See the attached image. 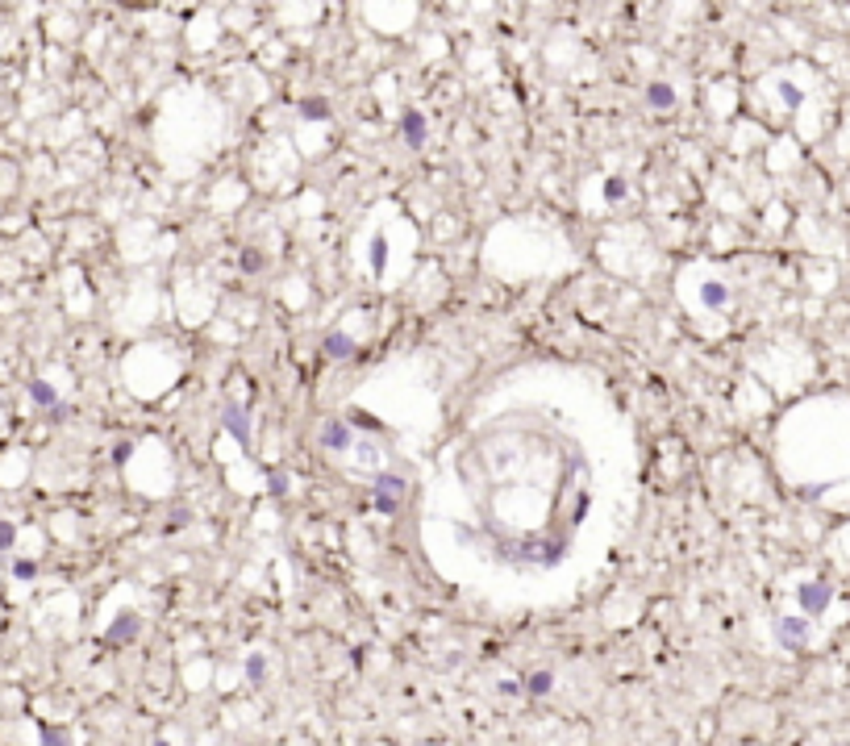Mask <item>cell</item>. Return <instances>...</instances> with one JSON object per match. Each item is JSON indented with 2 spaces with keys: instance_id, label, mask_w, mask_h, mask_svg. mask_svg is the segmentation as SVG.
<instances>
[{
  "instance_id": "6da1fadb",
  "label": "cell",
  "mask_w": 850,
  "mask_h": 746,
  "mask_svg": "<svg viewBox=\"0 0 850 746\" xmlns=\"http://www.w3.org/2000/svg\"><path fill=\"white\" fill-rule=\"evenodd\" d=\"M404 492H408V479H404L401 471H380V475L371 479V505H375V513L396 517L401 513Z\"/></svg>"
},
{
  "instance_id": "7a4b0ae2",
  "label": "cell",
  "mask_w": 850,
  "mask_h": 746,
  "mask_svg": "<svg viewBox=\"0 0 850 746\" xmlns=\"http://www.w3.org/2000/svg\"><path fill=\"white\" fill-rule=\"evenodd\" d=\"M775 642L784 647V651H805L808 647V617H775Z\"/></svg>"
},
{
  "instance_id": "3957f363",
  "label": "cell",
  "mask_w": 850,
  "mask_h": 746,
  "mask_svg": "<svg viewBox=\"0 0 850 746\" xmlns=\"http://www.w3.org/2000/svg\"><path fill=\"white\" fill-rule=\"evenodd\" d=\"M830 601H834V588H830L825 580H808V584L796 588V605H801L805 617H821V613L830 609Z\"/></svg>"
},
{
  "instance_id": "277c9868",
  "label": "cell",
  "mask_w": 850,
  "mask_h": 746,
  "mask_svg": "<svg viewBox=\"0 0 850 746\" xmlns=\"http://www.w3.org/2000/svg\"><path fill=\"white\" fill-rule=\"evenodd\" d=\"M221 425L229 429V438L238 446H250V409L238 405V400H225L221 405Z\"/></svg>"
},
{
  "instance_id": "5b68a950",
  "label": "cell",
  "mask_w": 850,
  "mask_h": 746,
  "mask_svg": "<svg viewBox=\"0 0 850 746\" xmlns=\"http://www.w3.org/2000/svg\"><path fill=\"white\" fill-rule=\"evenodd\" d=\"M138 634H142V617H138L134 609H121V613L109 621L104 642H109V647H126V642H134Z\"/></svg>"
},
{
  "instance_id": "8992f818",
  "label": "cell",
  "mask_w": 850,
  "mask_h": 746,
  "mask_svg": "<svg viewBox=\"0 0 850 746\" xmlns=\"http://www.w3.org/2000/svg\"><path fill=\"white\" fill-rule=\"evenodd\" d=\"M321 446H325V451H334V455H346V451L355 446V429H351L342 417L325 421V425H321Z\"/></svg>"
},
{
  "instance_id": "52a82bcc",
  "label": "cell",
  "mask_w": 850,
  "mask_h": 746,
  "mask_svg": "<svg viewBox=\"0 0 850 746\" xmlns=\"http://www.w3.org/2000/svg\"><path fill=\"white\" fill-rule=\"evenodd\" d=\"M30 400L38 405V409H46V413H54V417H67L71 409L59 400V388L50 384V379H30Z\"/></svg>"
},
{
  "instance_id": "ba28073f",
  "label": "cell",
  "mask_w": 850,
  "mask_h": 746,
  "mask_svg": "<svg viewBox=\"0 0 850 746\" xmlns=\"http://www.w3.org/2000/svg\"><path fill=\"white\" fill-rule=\"evenodd\" d=\"M401 138H404L408 150H421V146H425L430 130H425V117H421L417 109H404V113H401Z\"/></svg>"
},
{
  "instance_id": "9c48e42d",
  "label": "cell",
  "mask_w": 850,
  "mask_h": 746,
  "mask_svg": "<svg viewBox=\"0 0 850 746\" xmlns=\"http://www.w3.org/2000/svg\"><path fill=\"white\" fill-rule=\"evenodd\" d=\"M321 355H325V359H351V355H355V338L342 334V329H329V334L321 338Z\"/></svg>"
},
{
  "instance_id": "30bf717a",
  "label": "cell",
  "mask_w": 850,
  "mask_h": 746,
  "mask_svg": "<svg viewBox=\"0 0 850 746\" xmlns=\"http://www.w3.org/2000/svg\"><path fill=\"white\" fill-rule=\"evenodd\" d=\"M38 746H75V742H71V730H67V726L38 721Z\"/></svg>"
},
{
  "instance_id": "8fae6325",
  "label": "cell",
  "mask_w": 850,
  "mask_h": 746,
  "mask_svg": "<svg viewBox=\"0 0 850 746\" xmlns=\"http://www.w3.org/2000/svg\"><path fill=\"white\" fill-rule=\"evenodd\" d=\"M646 104H650V109H663V113L675 109V88L667 84V80H655V84L646 88Z\"/></svg>"
},
{
  "instance_id": "7c38bea8",
  "label": "cell",
  "mask_w": 850,
  "mask_h": 746,
  "mask_svg": "<svg viewBox=\"0 0 850 746\" xmlns=\"http://www.w3.org/2000/svg\"><path fill=\"white\" fill-rule=\"evenodd\" d=\"M296 113H300L305 121H329V113H334V109H329V100H325V96H305V100L296 104Z\"/></svg>"
},
{
  "instance_id": "4fadbf2b",
  "label": "cell",
  "mask_w": 850,
  "mask_h": 746,
  "mask_svg": "<svg viewBox=\"0 0 850 746\" xmlns=\"http://www.w3.org/2000/svg\"><path fill=\"white\" fill-rule=\"evenodd\" d=\"M526 692H530V697H550V692H554V671H546V667L530 671V675H526Z\"/></svg>"
},
{
  "instance_id": "5bb4252c",
  "label": "cell",
  "mask_w": 850,
  "mask_h": 746,
  "mask_svg": "<svg viewBox=\"0 0 850 746\" xmlns=\"http://www.w3.org/2000/svg\"><path fill=\"white\" fill-rule=\"evenodd\" d=\"M725 300H729V288H725V283L709 280L700 288V305H705V309H725Z\"/></svg>"
},
{
  "instance_id": "9a60e30c",
  "label": "cell",
  "mask_w": 850,
  "mask_h": 746,
  "mask_svg": "<svg viewBox=\"0 0 850 746\" xmlns=\"http://www.w3.org/2000/svg\"><path fill=\"white\" fill-rule=\"evenodd\" d=\"M242 671H246V684H263V675H267V654H246V663H242Z\"/></svg>"
},
{
  "instance_id": "2e32d148",
  "label": "cell",
  "mask_w": 850,
  "mask_h": 746,
  "mask_svg": "<svg viewBox=\"0 0 850 746\" xmlns=\"http://www.w3.org/2000/svg\"><path fill=\"white\" fill-rule=\"evenodd\" d=\"M384 267H388V238L375 233V238H371V271L384 276Z\"/></svg>"
},
{
  "instance_id": "e0dca14e",
  "label": "cell",
  "mask_w": 850,
  "mask_h": 746,
  "mask_svg": "<svg viewBox=\"0 0 850 746\" xmlns=\"http://www.w3.org/2000/svg\"><path fill=\"white\" fill-rule=\"evenodd\" d=\"M346 425H351V429H367V434H384V425L371 417V413H351V417H346Z\"/></svg>"
},
{
  "instance_id": "ac0fdd59",
  "label": "cell",
  "mask_w": 850,
  "mask_h": 746,
  "mask_svg": "<svg viewBox=\"0 0 850 746\" xmlns=\"http://www.w3.org/2000/svg\"><path fill=\"white\" fill-rule=\"evenodd\" d=\"M238 263H242V271H246V276L263 271V255H259V250H242V259H238Z\"/></svg>"
},
{
  "instance_id": "d6986e66",
  "label": "cell",
  "mask_w": 850,
  "mask_h": 746,
  "mask_svg": "<svg viewBox=\"0 0 850 746\" xmlns=\"http://www.w3.org/2000/svg\"><path fill=\"white\" fill-rule=\"evenodd\" d=\"M38 575V563L34 559H17L13 563V580H34Z\"/></svg>"
},
{
  "instance_id": "ffe728a7",
  "label": "cell",
  "mask_w": 850,
  "mask_h": 746,
  "mask_svg": "<svg viewBox=\"0 0 850 746\" xmlns=\"http://www.w3.org/2000/svg\"><path fill=\"white\" fill-rule=\"evenodd\" d=\"M13 542H17V525L0 521V551H13Z\"/></svg>"
},
{
  "instance_id": "44dd1931",
  "label": "cell",
  "mask_w": 850,
  "mask_h": 746,
  "mask_svg": "<svg viewBox=\"0 0 850 746\" xmlns=\"http://www.w3.org/2000/svg\"><path fill=\"white\" fill-rule=\"evenodd\" d=\"M267 492H271V496H284V492H288V479H284V471H271V475H267Z\"/></svg>"
},
{
  "instance_id": "7402d4cb",
  "label": "cell",
  "mask_w": 850,
  "mask_h": 746,
  "mask_svg": "<svg viewBox=\"0 0 850 746\" xmlns=\"http://www.w3.org/2000/svg\"><path fill=\"white\" fill-rule=\"evenodd\" d=\"M621 196H626V184H621V180H609V184H605V200H613V204H617Z\"/></svg>"
},
{
  "instance_id": "603a6c76",
  "label": "cell",
  "mask_w": 850,
  "mask_h": 746,
  "mask_svg": "<svg viewBox=\"0 0 850 746\" xmlns=\"http://www.w3.org/2000/svg\"><path fill=\"white\" fill-rule=\"evenodd\" d=\"M779 96H784V104H792V109L805 100V92H801V88H792V84H784V88H779Z\"/></svg>"
},
{
  "instance_id": "cb8c5ba5",
  "label": "cell",
  "mask_w": 850,
  "mask_h": 746,
  "mask_svg": "<svg viewBox=\"0 0 850 746\" xmlns=\"http://www.w3.org/2000/svg\"><path fill=\"white\" fill-rule=\"evenodd\" d=\"M130 455H134V442H117L113 446V463H126Z\"/></svg>"
},
{
  "instance_id": "d4e9b609",
  "label": "cell",
  "mask_w": 850,
  "mask_h": 746,
  "mask_svg": "<svg viewBox=\"0 0 850 746\" xmlns=\"http://www.w3.org/2000/svg\"><path fill=\"white\" fill-rule=\"evenodd\" d=\"M154 746H171V742H167V738H154Z\"/></svg>"
}]
</instances>
